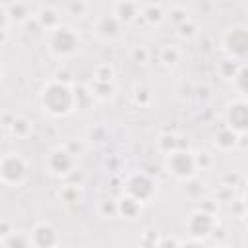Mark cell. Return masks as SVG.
Returning <instances> with one entry per match:
<instances>
[{
	"mask_svg": "<svg viewBox=\"0 0 248 248\" xmlns=\"http://www.w3.org/2000/svg\"><path fill=\"white\" fill-rule=\"evenodd\" d=\"M141 17L151 27H157V25H161L167 19V6L165 4H155V2L143 4L141 6Z\"/></svg>",
	"mask_w": 248,
	"mask_h": 248,
	"instance_id": "d6986e66",
	"label": "cell"
},
{
	"mask_svg": "<svg viewBox=\"0 0 248 248\" xmlns=\"http://www.w3.org/2000/svg\"><path fill=\"white\" fill-rule=\"evenodd\" d=\"M97 213H99V217H103V219H114V217H118V202H116V200H110V198L99 202Z\"/></svg>",
	"mask_w": 248,
	"mask_h": 248,
	"instance_id": "d6a6232c",
	"label": "cell"
},
{
	"mask_svg": "<svg viewBox=\"0 0 248 248\" xmlns=\"http://www.w3.org/2000/svg\"><path fill=\"white\" fill-rule=\"evenodd\" d=\"M81 194V186H74L70 182H62V186L58 188V200L64 202V203H74L78 202Z\"/></svg>",
	"mask_w": 248,
	"mask_h": 248,
	"instance_id": "f546056e",
	"label": "cell"
},
{
	"mask_svg": "<svg viewBox=\"0 0 248 248\" xmlns=\"http://www.w3.org/2000/svg\"><path fill=\"white\" fill-rule=\"evenodd\" d=\"M217 198L221 202H232V198H234V186L232 184H223L221 190L217 192Z\"/></svg>",
	"mask_w": 248,
	"mask_h": 248,
	"instance_id": "ab89813d",
	"label": "cell"
},
{
	"mask_svg": "<svg viewBox=\"0 0 248 248\" xmlns=\"http://www.w3.org/2000/svg\"><path fill=\"white\" fill-rule=\"evenodd\" d=\"M74 91H76V110H87L95 103V99H93V95H91L87 85H78L76 83Z\"/></svg>",
	"mask_w": 248,
	"mask_h": 248,
	"instance_id": "cb8c5ba5",
	"label": "cell"
},
{
	"mask_svg": "<svg viewBox=\"0 0 248 248\" xmlns=\"http://www.w3.org/2000/svg\"><path fill=\"white\" fill-rule=\"evenodd\" d=\"M89 10H91V4L81 2V0H72V2H66L62 6V12L70 17H83L89 14Z\"/></svg>",
	"mask_w": 248,
	"mask_h": 248,
	"instance_id": "4316f807",
	"label": "cell"
},
{
	"mask_svg": "<svg viewBox=\"0 0 248 248\" xmlns=\"http://www.w3.org/2000/svg\"><path fill=\"white\" fill-rule=\"evenodd\" d=\"M62 145H64V147H66V149H68L76 159H78V157L85 151V147H87L85 140H68V141H66V143H62Z\"/></svg>",
	"mask_w": 248,
	"mask_h": 248,
	"instance_id": "8d00e7d4",
	"label": "cell"
},
{
	"mask_svg": "<svg viewBox=\"0 0 248 248\" xmlns=\"http://www.w3.org/2000/svg\"><path fill=\"white\" fill-rule=\"evenodd\" d=\"M163 167H165L167 174H170L178 182H190V180H194V176L198 172L194 151H190L186 147H180V149L165 155Z\"/></svg>",
	"mask_w": 248,
	"mask_h": 248,
	"instance_id": "3957f363",
	"label": "cell"
},
{
	"mask_svg": "<svg viewBox=\"0 0 248 248\" xmlns=\"http://www.w3.org/2000/svg\"><path fill=\"white\" fill-rule=\"evenodd\" d=\"M180 248H207L203 240H194V238H188V240H182Z\"/></svg>",
	"mask_w": 248,
	"mask_h": 248,
	"instance_id": "60d3db41",
	"label": "cell"
},
{
	"mask_svg": "<svg viewBox=\"0 0 248 248\" xmlns=\"http://www.w3.org/2000/svg\"><path fill=\"white\" fill-rule=\"evenodd\" d=\"M4 4H6V10L14 25H25L29 19H35L37 8H39L29 2H4Z\"/></svg>",
	"mask_w": 248,
	"mask_h": 248,
	"instance_id": "5bb4252c",
	"label": "cell"
},
{
	"mask_svg": "<svg viewBox=\"0 0 248 248\" xmlns=\"http://www.w3.org/2000/svg\"><path fill=\"white\" fill-rule=\"evenodd\" d=\"M54 79L64 81V83H70V85H76V81H74V72H72L70 68H66V66H62V68H58V70H56Z\"/></svg>",
	"mask_w": 248,
	"mask_h": 248,
	"instance_id": "f35d334b",
	"label": "cell"
},
{
	"mask_svg": "<svg viewBox=\"0 0 248 248\" xmlns=\"http://www.w3.org/2000/svg\"><path fill=\"white\" fill-rule=\"evenodd\" d=\"M58 248H62V246H58Z\"/></svg>",
	"mask_w": 248,
	"mask_h": 248,
	"instance_id": "f6af8a7d",
	"label": "cell"
},
{
	"mask_svg": "<svg viewBox=\"0 0 248 248\" xmlns=\"http://www.w3.org/2000/svg\"><path fill=\"white\" fill-rule=\"evenodd\" d=\"M39 103H41L43 112L48 114L50 118L70 116L76 110V91H74V85L50 78L43 85V89L39 93Z\"/></svg>",
	"mask_w": 248,
	"mask_h": 248,
	"instance_id": "6da1fadb",
	"label": "cell"
},
{
	"mask_svg": "<svg viewBox=\"0 0 248 248\" xmlns=\"http://www.w3.org/2000/svg\"><path fill=\"white\" fill-rule=\"evenodd\" d=\"M116 202H118V217L128 219V221L136 219V217L141 213V209H143V203L138 202V200H134V198L128 196V194H122Z\"/></svg>",
	"mask_w": 248,
	"mask_h": 248,
	"instance_id": "ac0fdd59",
	"label": "cell"
},
{
	"mask_svg": "<svg viewBox=\"0 0 248 248\" xmlns=\"http://www.w3.org/2000/svg\"><path fill=\"white\" fill-rule=\"evenodd\" d=\"M12 19H10V14L6 10V4L0 2V33H2V43L8 41V35H10V27H12Z\"/></svg>",
	"mask_w": 248,
	"mask_h": 248,
	"instance_id": "d590c367",
	"label": "cell"
},
{
	"mask_svg": "<svg viewBox=\"0 0 248 248\" xmlns=\"http://www.w3.org/2000/svg\"><path fill=\"white\" fill-rule=\"evenodd\" d=\"M182 60V50L178 45H165L159 50V62L167 68H174Z\"/></svg>",
	"mask_w": 248,
	"mask_h": 248,
	"instance_id": "44dd1931",
	"label": "cell"
},
{
	"mask_svg": "<svg viewBox=\"0 0 248 248\" xmlns=\"http://www.w3.org/2000/svg\"><path fill=\"white\" fill-rule=\"evenodd\" d=\"M124 194L132 196L134 200H138L141 203H147L157 194V182L151 174H147L143 170H134L124 180Z\"/></svg>",
	"mask_w": 248,
	"mask_h": 248,
	"instance_id": "ba28073f",
	"label": "cell"
},
{
	"mask_svg": "<svg viewBox=\"0 0 248 248\" xmlns=\"http://www.w3.org/2000/svg\"><path fill=\"white\" fill-rule=\"evenodd\" d=\"M242 207H244V219H246V223H248V192H246V196H244Z\"/></svg>",
	"mask_w": 248,
	"mask_h": 248,
	"instance_id": "b9f144b4",
	"label": "cell"
},
{
	"mask_svg": "<svg viewBox=\"0 0 248 248\" xmlns=\"http://www.w3.org/2000/svg\"><path fill=\"white\" fill-rule=\"evenodd\" d=\"M240 143V136L236 132H232L229 126H221L215 134H213V145L223 151V153H229V151H234Z\"/></svg>",
	"mask_w": 248,
	"mask_h": 248,
	"instance_id": "2e32d148",
	"label": "cell"
},
{
	"mask_svg": "<svg viewBox=\"0 0 248 248\" xmlns=\"http://www.w3.org/2000/svg\"><path fill=\"white\" fill-rule=\"evenodd\" d=\"M35 23L39 25V29L48 33V31L56 29L58 25H62V10H58L56 6H50V4H41L35 14Z\"/></svg>",
	"mask_w": 248,
	"mask_h": 248,
	"instance_id": "7c38bea8",
	"label": "cell"
},
{
	"mask_svg": "<svg viewBox=\"0 0 248 248\" xmlns=\"http://www.w3.org/2000/svg\"><path fill=\"white\" fill-rule=\"evenodd\" d=\"M198 33H200V25H198V21H194L192 17L186 19L184 23H180V25L176 27V37L182 39V41H192V39L198 37Z\"/></svg>",
	"mask_w": 248,
	"mask_h": 248,
	"instance_id": "f1b7e54d",
	"label": "cell"
},
{
	"mask_svg": "<svg viewBox=\"0 0 248 248\" xmlns=\"http://www.w3.org/2000/svg\"><path fill=\"white\" fill-rule=\"evenodd\" d=\"M110 14L116 16L124 25H130L138 17H141V4L132 2V0H120V2H114L112 4Z\"/></svg>",
	"mask_w": 248,
	"mask_h": 248,
	"instance_id": "9a60e30c",
	"label": "cell"
},
{
	"mask_svg": "<svg viewBox=\"0 0 248 248\" xmlns=\"http://www.w3.org/2000/svg\"><path fill=\"white\" fill-rule=\"evenodd\" d=\"M240 66H242V62H236V60H232V58H229V56H223V58L217 62V74H219L223 79L232 81L234 76H236V72L240 70Z\"/></svg>",
	"mask_w": 248,
	"mask_h": 248,
	"instance_id": "7402d4cb",
	"label": "cell"
},
{
	"mask_svg": "<svg viewBox=\"0 0 248 248\" xmlns=\"http://www.w3.org/2000/svg\"><path fill=\"white\" fill-rule=\"evenodd\" d=\"M167 17L174 23V27H178L180 23H184L186 19H190V12L182 4H170V6H167Z\"/></svg>",
	"mask_w": 248,
	"mask_h": 248,
	"instance_id": "83f0119b",
	"label": "cell"
},
{
	"mask_svg": "<svg viewBox=\"0 0 248 248\" xmlns=\"http://www.w3.org/2000/svg\"><path fill=\"white\" fill-rule=\"evenodd\" d=\"M225 126L238 136L248 134V97H236L225 107Z\"/></svg>",
	"mask_w": 248,
	"mask_h": 248,
	"instance_id": "9c48e42d",
	"label": "cell"
},
{
	"mask_svg": "<svg viewBox=\"0 0 248 248\" xmlns=\"http://www.w3.org/2000/svg\"><path fill=\"white\" fill-rule=\"evenodd\" d=\"M215 227H217V217L213 211H209L205 207H198V209L190 211L184 221V229H186L188 236L194 240H203V242L213 234Z\"/></svg>",
	"mask_w": 248,
	"mask_h": 248,
	"instance_id": "8992f818",
	"label": "cell"
},
{
	"mask_svg": "<svg viewBox=\"0 0 248 248\" xmlns=\"http://www.w3.org/2000/svg\"><path fill=\"white\" fill-rule=\"evenodd\" d=\"M132 101L138 105V107H149L151 101H153V91L149 85L145 83H138L134 89H132Z\"/></svg>",
	"mask_w": 248,
	"mask_h": 248,
	"instance_id": "603a6c76",
	"label": "cell"
},
{
	"mask_svg": "<svg viewBox=\"0 0 248 248\" xmlns=\"http://www.w3.org/2000/svg\"><path fill=\"white\" fill-rule=\"evenodd\" d=\"M221 48H223L225 56L246 64V60H248V25H244V23L231 25L221 37Z\"/></svg>",
	"mask_w": 248,
	"mask_h": 248,
	"instance_id": "5b68a950",
	"label": "cell"
},
{
	"mask_svg": "<svg viewBox=\"0 0 248 248\" xmlns=\"http://www.w3.org/2000/svg\"><path fill=\"white\" fill-rule=\"evenodd\" d=\"M91 95L95 101L99 103H107V101H112L118 87H116V81H97V79H91L87 83Z\"/></svg>",
	"mask_w": 248,
	"mask_h": 248,
	"instance_id": "e0dca14e",
	"label": "cell"
},
{
	"mask_svg": "<svg viewBox=\"0 0 248 248\" xmlns=\"http://www.w3.org/2000/svg\"><path fill=\"white\" fill-rule=\"evenodd\" d=\"M29 161L19 153H6L0 159V180L4 186L19 188L29 178Z\"/></svg>",
	"mask_w": 248,
	"mask_h": 248,
	"instance_id": "277c9868",
	"label": "cell"
},
{
	"mask_svg": "<svg viewBox=\"0 0 248 248\" xmlns=\"http://www.w3.org/2000/svg\"><path fill=\"white\" fill-rule=\"evenodd\" d=\"M91 79H97V81H116V72H114V68L108 62H103V64H97L93 68V78Z\"/></svg>",
	"mask_w": 248,
	"mask_h": 248,
	"instance_id": "1f68e13d",
	"label": "cell"
},
{
	"mask_svg": "<svg viewBox=\"0 0 248 248\" xmlns=\"http://www.w3.org/2000/svg\"><path fill=\"white\" fill-rule=\"evenodd\" d=\"M33 248H58L60 246V234L56 227L48 221H39L29 231Z\"/></svg>",
	"mask_w": 248,
	"mask_h": 248,
	"instance_id": "8fae6325",
	"label": "cell"
},
{
	"mask_svg": "<svg viewBox=\"0 0 248 248\" xmlns=\"http://www.w3.org/2000/svg\"><path fill=\"white\" fill-rule=\"evenodd\" d=\"M45 45H46V50L54 58L66 60V58H72L78 54V50L81 46V35L74 25L62 23L56 29L45 33Z\"/></svg>",
	"mask_w": 248,
	"mask_h": 248,
	"instance_id": "7a4b0ae2",
	"label": "cell"
},
{
	"mask_svg": "<svg viewBox=\"0 0 248 248\" xmlns=\"http://www.w3.org/2000/svg\"><path fill=\"white\" fill-rule=\"evenodd\" d=\"M157 147H159V151H161L163 155H169V153L180 149L182 145L178 143V136H176V134L167 132V134H161V136H159V140H157Z\"/></svg>",
	"mask_w": 248,
	"mask_h": 248,
	"instance_id": "484cf974",
	"label": "cell"
},
{
	"mask_svg": "<svg viewBox=\"0 0 248 248\" xmlns=\"http://www.w3.org/2000/svg\"><path fill=\"white\" fill-rule=\"evenodd\" d=\"M126 33V25L112 14H105V16H99L93 23V35L99 39V41H105V43H114V41H120Z\"/></svg>",
	"mask_w": 248,
	"mask_h": 248,
	"instance_id": "30bf717a",
	"label": "cell"
},
{
	"mask_svg": "<svg viewBox=\"0 0 248 248\" xmlns=\"http://www.w3.org/2000/svg\"><path fill=\"white\" fill-rule=\"evenodd\" d=\"M194 157H196V167L198 170H209L213 165H215V157L211 151L207 149H198L194 151Z\"/></svg>",
	"mask_w": 248,
	"mask_h": 248,
	"instance_id": "836d02e7",
	"label": "cell"
},
{
	"mask_svg": "<svg viewBox=\"0 0 248 248\" xmlns=\"http://www.w3.org/2000/svg\"><path fill=\"white\" fill-rule=\"evenodd\" d=\"M231 83L240 93V97H248V62L240 66V70L236 72V76Z\"/></svg>",
	"mask_w": 248,
	"mask_h": 248,
	"instance_id": "4dcf8cb0",
	"label": "cell"
},
{
	"mask_svg": "<svg viewBox=\"0 0 248 248\" xmlns=\"http://www.w3.org/2000/svg\"><path fill=\"white\" fill-rule=\"evenodd\" d=\"M180 244H182V240L178 236H174V234H163L161 240H159V244H157V248H180Z\"/></svg>",
	"mask_w": 248,
	"mask_h": 248,
	"instance_id": "74e56055",
	"label": "cell"
},
{
	"mask_svg": "<svg viewBox=\"0 0 248 248\" xmlns=\"http://www.w3.org/2000/svg\"><path fill=\"white\" fill-rule=\"evenodd\" d=\"M4 128L14 140H27L33 134V120L25 114H12V118H4Z\"/></svg>",
	"mask_w": 248,
	"mask_h": 248,
	"instance_id": "4fadbf2b",
	"label": "cell"
},
{
	"mask_svg": "<svg viewBox=\"0 0 248 248\" xmlns=\"http://www.w3.org/2000/svg\"><path fill=\"white\" fill-rule=\"evenodd\" d=\"M244 184H246V188H248V174L244 176Z\"/></svg>",
	"mask_w": 248,
	"mask_h": 248,
	"instance_id": "7bdbcfd3",
	"label": "cell"
},
{
	"mask_svg": "<svg viewBox=\"0 0 248 248\" xmlns=\"http://www.w3.org/2000/svg\"><path fill=\"white\" fill-rule=\"evenodd\" d=\"M149 48L145 45H134L130 48V60L134 64H147L149 62Z\"/></svg>",
	"mask_w": 248,
	"mask_h": 248,
	"instance_id": "e575fe53",
	"label": "cell"
},
{
	"mask_svg": "<svg viewBox=\"0 0 248 248\" xmlns=\"http://www.w3.org/2000/svg\"><path fill=\"white\" fill-rule=\"evenodd\" d=\"M217 248H231V246H217Z\"/></svg>",
	"mask_w": 248,
	"mask_h": 248,
	"instance_id": "ee69618b",
	"label": "cell"
},
{
	"mask_svg": "<svg viewBox=\"0 0 248 248\" xmlns=\"http://www.w3.org/2000/svg\"><path fill=\"white\" fill-rule=\"evenodd\" d=\"M161 236H163V234L159 232V229H155V227H145V229L140 232L138 244H140V248H157Z\"/></svg>",
	"mask_w": 248,
	"mask_h": 248,
	"instance_id": "d4e9b609",
	"label": "cell"
},
{
	"mask_svg": "<svg viewBox=\"0 0 248 248\" xmlns=\"http://www.w3.org/2000/svg\"><path fill=\"white\" fill-rule=\"evenodd\" d=\"M2 248H33L29 232L23 231H12L10 234L2 236Z\"/></svg>",
	"mask_w": 248,
	"mask_h": 248,
	"instance_id": "ffe728a7",
	"label": "cell"
},
{
	"mask_svg": "<svg viewBox=\"0 0 248 248\" xmlns=\"http://www.w3.org/2000/svg\"><path fill=\"white\" fill-rule=\"evenodd\" d=\"M76 157L64 147V145H56L52 147L46 155H45V170L60 180H66L78 167H76Z\"/></svg>",
	"mask_w": 248,
	"mask_h": 248,
	"instance_id": "52a82bcc",
	"label": "cell"
}]
</instances>
